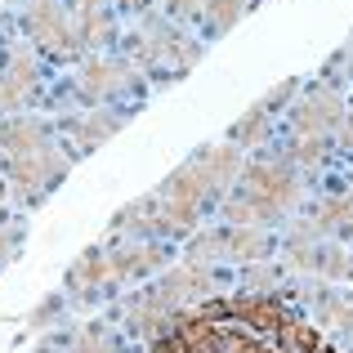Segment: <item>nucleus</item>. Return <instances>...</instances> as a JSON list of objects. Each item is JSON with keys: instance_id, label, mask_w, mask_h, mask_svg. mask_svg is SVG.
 <instances>
[{"instance_id": "nucleus-1", "label": "nucleus", "mask_w": 353, "mask_h": 353, "mask_svg": "<svg viewBox=\"0 0 353 353\" xmlns=\"http://www.w3.org/2000/svg\"><path fill=\"white\" fill-rule=\"evenodd\" d=\"M157 353H331L313 327L273 300H224L197 313H174Z\"/></svg>"}, {"instance_id": "nucleus-2", "label": "nucleus", "mask_w": 353, "mask_h": 353, "mask_svg": "<svg viewBox=\"0 0 353 353\" xmlns=\"http://www.w3.org/2000/svg\"><path fill=\"white\" fill-rule=\"evenodd\" d=\"M300 183H295L291 165H250L246 170V192L228 206V219L241 228L250 219H277L295 201Z\"/></svg>"}, {"instance_id": "nucleus-3", "label": "nucleus", "mask_w": 353, "mask_h": 353, "mask_svg": "<svg viewBox=\"0 0 353 353\" xmlns=\"http://www.w3.org/2000/svg\"><path fill=\"white\" fill-rule=\"evenodd\" d=\"M63 157L54 152L50 143L45 148H36V152H23V157H14V165H9V174H14V188L18 192H27V197H36V192L45 188V183H54L63 174Z\"/></svg>"}, {"instance_id": "nucleus-4", "label": "nucleus", "mask_w": 353, "mask_h": 353, "mask_svg": "<svg viewBox=\"0 0 353 353\" xmlns=\"http://www.w3.org/2000/svg\"><path fill=\"white\" fill-rule=\"evenodd\" d=\"M340 117H345V108H340V99L331 90H318L295 108V125H300L304 139H327V130H336Z\"/></svg>"}, {"instance_id": "nucleus-5", "label": "nucleus", "mask_w": 353, "mask_h": 353, "mask_svg": "<svg viewBox=\"0 0 353 353\" xmlns=\"http://www.w3.org/2000/svg\"><path fill=\"white\" fill-rule=\"evenodd\" d=\"M27 32H32L36 41L54 45V50L72 45V36H68V23H63V9L54 5V0H32V5H27Z\"/></svg>"}, {"instance_id": "nucleus-6", "label": "nucleus", "mask_w": 353, "mask_h": 353, "mask_svg": "<svg viewBox=\"0 0 353 353\" xmlns=\"http://www.w3.org/2000/svg\"><path fill=\"white\" fill-rule=\"evenodd\" d=\"M36 94V63L27 54H14V63L0 77V108H23Z\"/></svg>"}, {"instance_id": "nucleus-7", "label": "nucleus", "mask_w": 353, "mask_h": 353, "mask_svg": "<svg viewBox=\"0 0 353 353\" xmlns=\"http://www.w3.org/2000/svg\"><path fill=\"white\" fill-rule=\"evenodd\" d=\"M130 81V72L121 68V63H90L85 72H81V94L85 99H108L112 90H121Z\"/></svg>"}, {"instance_id": "nucleus-8", "label": "nucleus", "mask_w": 353, "mask_h": 353, "mask_svg": "<svg viewBox=\"0 0 353 353\" xmlns=\"http://www.w3.org/2000/svg\"><path fill=\"white\" fill-rule=\"evenodd\" d=\"M295 264L318 268L327 277H345L349 273V255L340 246H295Z\"/></svg>"}, {"instance_id": "nucleus-9", "label": "nucleus", "mask_w": 353, "mask_h": 353, "mask_svg": "<svg viewBox=\"0 0 353 353\" xmlns=\"http://www.w3.org/2000/svg\"><path fill=\"white\" fill-rule=\"evenodd\" d=\"M112 277H117V273H112V255H108V250H90V255L68 273V282H72V291H85V286L112 282Z\"/></svg>"}, {"instance_id": "nucleus-10", "label": "nucleus", "mask_w": 353, "mask_h": 353, "mask_svg": "<svg viewBox=\"0 0 353 353\" xmlns=\"http://www.w3.org/2000/svg\"><path fill=\"white\" fill-rule=\"evenodd\" d=\"M5 148H9V157H23V152H36V148H45L50 139H45V130L36 125V121H9L5 125Z\"/></svg>"}, {"instance_id": "nucleus-11", "label": "nucleus", "mask_w": 353, "mask_h": 353, "mask_svg": "<svg viewBox=\"0 0 353 353\" xmlns=\"http://www.w3.org/2000/svg\"><path fill=\"white\" fill-rule=\"evenodd\" d=\"M268 250V237L255 233V228H233V233H224V255L233 259H259Z\"/></svg>"}, {"instance_id": "nucleus-12", "label": "nucleus", "mask_w": 353, "mask_h": 353, "mask_svg": "<svg viewBox=\"0 0 353 353\" xmlns=\"http://www.w3.org/2000/svg\"><path fill=\"white\" fill-rule=\"evenodd\" d=\"M112 130H121V117H108V112L90 117L85 125L77 130V134H81V152H90V148H99V143H103L108 134H112Z\"/></svg>"}, {"instance_id": "nucleus-13", "label": "nucleus", "mask_w": 353, "mask_h": 353, "mask_svg": "<svg viewBox=\"0 0 353 353\" xmlns=\"http://www.w3.org/2000/svg\"><path fill=\"white\" fill-rule=\"evenodd\" d=\"M241 9H246V0H210V5H206V18H210V27H215V32H228V27L237 23Z\"/></svg>"}, {"instance_id": "nucleus-14", "label": "nucleus", "mask_w": 353, "mask_h": 353, "mask_svg": "<svg viewBox=\"0 0 353 353\" xmlns=\"http://www.w3.org/2000/svg\"><path fill=\"white\" fill-rule=\"evenodd\" d=\"M77 353H108V340H103V331H85V336L77 340Z\"/></svg>"}, {"instance_id": "nucleus-15", "label": "nucleus", "mask_w": 353, "mask_h": 353, "mask_svg": "<svg viewBox=\"0 0 353 353\" xmlns=\"http://www.w3.org/2000/svg\"><path fill=\"white\" fill-rule=\"evenodd\" d=\"M165 9H170L174 18H192L201 9V0H165Z\"/></svg>"}, {"instance_id": "nucleus-16", "label": "nucleus", "mask_w": 353, "mask_h": 353, "mask_svg": "<svg viewBox=\"0 0 353 353\" xmlns=\"http://www.w3.org/2000/svg\"><path fill=\"white\" fill-rule=\"evenodd\" d=\"M90 9H99V0H81V14H90Z\"/></svg>"}]
</instances>
